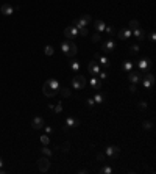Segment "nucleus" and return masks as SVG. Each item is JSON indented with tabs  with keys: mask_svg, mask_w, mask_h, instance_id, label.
I'll list each match as a JSON object with an SVG mask.
<instances>
[{
	"mask_svg": "<svg viewBox=\"0 0 156 174\" xmlns=\"http://www.w3.org/2000/svg\"><path fill=\"white\" fill-rule=\"evenodd\" d=\"M61 50H63L69 58H72V57L76 55V44H75L72 39H66V41L61 42Z\"/></svg>",
	"mask_w": 156,
	"mask_h": 174,
	"instance_id": "f257e3e1",
	"label": "nucleus"
},
{
	"mask_svg": "<svg viewBox=\"0 0 156 174\" xmlns=\"http://www.w3.org/2000/svg\"><path fill=\"white\" fill-rule=\"evenodd\" d=\"M91 22V16L89 14H84V16H81L80 19H76V20H73V27L76 28V30H80V28H86V25Z\"/></svg>",
	"mask_w": 156,
	"mask_h": 174,
	"instance_id": "f03ea898",
	"label": "nucleus"
},
{
	"mask_svg": "<svg viewBox=\"0 0 156 174\" xmlns=\"http://www.w3.org/2000/svg\"><path fill=\"white\" fill-rule=\"evenodd\" d=\"M72 86H73L75 89H83V88L86 86V80H84V77H83V76H80V74L76 72V76L72 79Z\"/></svg>",
	"mask_w": 156,
	"mask_h": 174,
	"instance_id": "7ed1b4c3",
	"label": "nucleus"
},
{
	"mask_svg": "<svg viewBox=\"0 0 156 174\" xmlns=\"http://www.w3.org/2000/svg\"><path fill=\"white\" fill-rule=\"evenodd\" d=\"M114 49H116V42H114L113 38H108L105 42L101 44V50H103V52H113Z\"/></svg>",
	"mask_w": 156,
	"mask_h": 174,
	"instance_id": "20e7f679",
	"label": "nucleus"
},
{
	"mask_svg": "<svg viewBox=\"0 0 156 174\" xmlns=\"http://www.w3.org/2000/svg\"><path fill=\"white\" fill-rule=\"evenodd\" d=\"M141 80H142L144 88H151V86H153V83H154V77H153V74H145V76H142V77H141Z\"/></svg>",
	"mask_w": 156,
	"mask_h": 174,
	"instance_id": "39448f33",
	"label": "nucleus"
},
{
	"mask_svg": "<svg viewBox=\"0 0 156 174\" xmlns=\"http://www.w3.org/2000/svg\"><path fill=\"white\" fill-rule=\"evenodd\" d=\"M38 168H39V171H42V172H45L48 168H50V162H48V157H41L39 160H38Z\"/></svg>",
	"mask_w": 156,
	"mask_h": 174,
	"instance_id": "423d86ee",
	"label": "nucleus"
},
{
	"mask_svg": "<svg viewBox=\"0 0 156 174\" xmlns=\"http://www.w3.org/2000/svg\"><path fill=\"white\" fill-rule=\"evenodd\" d=\"M44 83H45V85H47L50 89H53L55 93H58V91L61 89V86H60V82H58L56 79H48V80H47V82H44Z\"/></svg>",
	"mask_w": 156,
	"mask_h": 174,
	"instance_id": "0eeeda50",
	"label": "nucleus"
},
{
	"mask_svg": "<svg viewBox=\"0 0 156 174\" xmlns=\"http://www.w3.org/2000/svg\"><path fill=\"white\" fill-rule=\"evenodd\" d=\"M64 36H66L67 39H72V38H76V36H80V35H78V30H76L73 25H70V27H67V28L64 30Z\"/></svg>",
	"mask_w": 156,
	"mask_h": 174,
	"instance_id": "6e6552de",
	"label": "nucleus"
},
{
	"mask_svg": "<svg viewBox=\"0 0 156 174\" xmlns=\"http://www.w3.org/2000/svg\"><path fill=\"white\" fill-rule=\"evenodd\" d=\"M31 126H33V129L39 130V129H42V127L45 126V122H44V119H42V118L36 116V118H33V119H31Z\"/></svg>",
	"mask_w": 156,
	"mask_h": 174,
	"instance_id": "1a4fd4ad",
	"label": "nucleus"
},
{
	"mask_svg": "<svg viewBox=\"0 0 156 174\" xmlns=\"http://www.w3.org/2000/svg\"><path fill=\"white\" fill-rule=\"evenodd\" d=\"M89 74L91 76H98V72H100V64L97 61H91L89 63Z\"/></svg>",
	"mask_w": 156,
	"mask_h": 174,
	"instance_id": "9d476101",
	"label": "nucleus"
},
{
	"mask_svg": "<svg viewBox=\"0 0 156 174\" xmlns=\"http://www.w3.org/2000/svg\"><path fill=\"white\" fill-rule=\"evenodd\" d=\"M131 36H134L136 39L142 41V39H145V32H144V30H142L141 27H138V28L131 30Z\"/></svg>",
	"mask_w": 156,
	"mask_h": 174,
	"instance_id": "9b49d317",
	"label": "nucleus"
},
{
	"mask_svg": "<svg viewBox=\"0 0 156 174\" xmlns=\"http://www.w3.org/2000/svg\"><path fill=\"white\" fill-rule=\"evenodd\" d=\"M0 13L5 14V16H11V14L14 13V8H13L10 3H3V5H2V8H0Z\"/></svg>",
	"mask_w": 156,
	"mask_h": 174,
	"instance_id": "f8f14e48",
	"label": "nucleus"
},
{
	"mask_svg": "<svg viewBox=\"0 0 156 174\" xmlns=\"http://www.w3.org/2000/svg\"><path fill=\"white\" fill-rule=\"evenodd\" d=\"M119 152H120V149H119L117 146H109V147H106V155H108V157H117Z\"/></svg>",
	"mask_w": 156,
	"mask_h": 174,
	"instance_id": "ddd939ff",
	"label": "nucleus"
},
{
	"mask_svg": "<svg viewBox=\"0 0 156 174\" xmlns=\"http://www.w3.org/2000/svg\"><path fill=\"white\" fill-rule=\"evenodd\" d=\"M141 74L142 72H138V71H134V72H129L128 74V79H129V82H133V83H138L139 80H141Z\"/></svg>",
	"mask_w": 156,
	"mask_h": 174,
	"instance_id": "4468645a",
	"label": "nucleus"
},
{
	"mask_svg": "<svg viewBox=\"0 0 156 174\" xmlns=\"http://www.w3.org/2000/svg\"><path fill=\"white\" fill-rule=\"evenodd\" d=\"M95 60L101 64V66H105V67H108L109 66V60L105 57V55H100V54H95Z\"/></svg>",
	"mask_w": 156,
	"mask_h": 174,
	"instance_id": "2eb2a0df",
	"label": "nucleus"
},
{
	"mask_svg": "<svg viewBox=\"0 0 156 174\" xmlns=\"http://www.w3.org/2000/svg\"><path fill=\"white\" fill-rule=\"evenodd\" d=\"M117 36L122 38V39H128V38H131V30H129L128 27H126V28H122V30L117 33Z\"/></svg>",
	"mask_w": 156,
	"mask_h": 174,
	"instance_id": "dca6fc26",
	"label": "nucleus"
},
{
	"mask_svg": "<svg viewBox=\"0 0 156 174\" xmlns=\"http://www.w3.org/2000/svg\"><path fill=\"white\" fill-rule=\"evenodd\" d=\"M91 86H92L94 89H97V91L101 88V82L97 79V76H92V79H91Z\"/></svg>",
	"mask_w": 156,
	"mask_h": 174,
	"instance_id": "f3484780",
	"label": "nucleus"
},
{
	"mask_svg": "<svg viewBox=\"0 0 156 174\" xmlns=\"http://www.w3.org/2000/svg\"><path fill=\"white\" fill-rule=\"evenodd\" d=\"M150 66H151L150 60H141V61H139V69H141V72L147 71V69H148Z\"/></svg>",
	"mask_w": 156,
	"mask_h": 174,
	"instance_id": "a211bd4d",
	"label": "nucleus"
},
{
	"mask_svg": "<svg viewBox=\"0 0 156 174\" xmlns=\"http://www.w3.org/2000/svg\"><path fill=\"white\" fill-rule=\"evenodd\" d=\"M78 124H80V121L73 119L72 116H69V118L66 119V126H67V127H75V126H78Z\"/></svg>",
	"mask_w": 156,
	"mask_h": 174,
	"instance_id": "6ab92c4d",
	"label": "nucleus"
},
{
	"mask_svg": "<svg viewBox=\"0 0 156 174\" xmlns=\"http://www.w3.org/2000/svg\"><path fill=\"white\" fill-rule=\"evenodd\" d=\"M42 93H44L45 96H48V97H53V96L56 94V93H55L53 89H50V88H48V86H47L45 83H44V86H42Z\"/></svg>",
	"mask_w": 156,
	"mask_h": 174,
	"instance_id": "aec40b11",
	"label": "nucleus"
},
{
	"mask_svg": "<svg viewBox=\"0 0 156 174\" xmlns=\"http://www.w3.org/2000/svg\"><path fill=\"white\" fill-rule=\"evenodd\" d=\"M122 67H123V71H126V72H131L133 67H134V63H131V61H125Z\"/></svg>",
	"mask_w": 156,
	"mask_h": 174,
	"instance_id": "412c9836",
	"label": "nucleus"
},
{
	"mask_svg": "<svg viewBox=\"0 0 156 174\" xmlns=\"http://www.w3.org/2000/svg\"><path fill=\"white\" fill-rule=\"evenodd\" d=\"M105 22H101V20H95V30L98 32H105Z\"/></svg>",
	"mask_w": 156,
	"mask_h": 174,
	"instance_id": "4be33fe9",
	"label": "nucleus"
},
{
	"mask_svg": "<svg viewBox=\"0 0 156 174\" xmlns=\"http://www.w3.org/2000/svg\"><path fill=\"white\" fill-rule=\"evenodd\" d=\"M103 101H105V96H103V94L97 93V94L94 96V102H95V104H101Z\"/></svg>",
	"mask_w": 156,
	"mask_h": 174,
	"instance_id": "5701e85b",
	"label": "nucleus"
},
{
	"mask_svg": "<svg viewBox=\"0 0 156 174\" xmlns=\"http://www.w3.org/2000/svg\"><path fill=\"white\" fill-rule=\"evenodd\" d=\"M138 27H141V25H139V20H129V24H128V28H129V30H134V28H138Z\"/></svg>",
	"mask_w": 156,
	"mask_h": 174,
	"instance_id": "b1692460",
	"label": "nucleus"
},
{
	"mask_svg": "<svg viewBox=\"0 0 156 174\" xmlns=\"http://www.w3.org/2000/svg\"><path fill=\"white\" fill-rule=\"evenodd\" d=\"M138 52H139V46H138V44L129 46V54H131V55H136Z\"/></svg>",
	"mask_w": 156,
	"mask_h": 174,
	"instance_id": "393cba45",
	"label": "nucleus"
},
{
	"mask_svg": "<svg viewBox=\"0 0 156 174\" xmlns=\"http://www.w3.org/2000/svg\"><path fill=\"white\" fill-rule=\"evenodd\" d=\"M70 67H72V71H75V72H78V71H80V63H78V61H70Z\"/></svg>",
	"mask_w": 156,
	"mask_h": 174,
	"instance_id": "a878e982",
	"label": "nucleus"
},
{
	"mask_svg": "<svg viewBox=\"0 0 156 174\" xmlns=\"http://www.w3.org/2000/svg\"><path fill=\"white\" fill-rule=\"evenodd\" d=\"M41 143H42V144H44V146H47V144H48V143H50V138H48V135H47V133H45V135H42V137H41Z\"/></svg>",
	"mask_w": 156,
	"mask_h": 174,
	"instance_id": "bb28decb",
	"label": "nucleus"
},
{
	"mask_svg": "<svg viewBox=\"0 0 156 174\" xmlns=\"http://www.w3.org/2000/svg\"><path fill=\"white\" fill-rule=\"evenodd\" d=\"M41 151H42V154H44L45 157H50V155H51V151H50L48 147H45V146H44V147L41 149Z\"/></svg>",
	"mask_w": 156,
	"mask_h": 174,
	"instance_id": "cd10ccee",
	"label": "nucleus"
},
{
	"mask_svg": "<svg viewBox=\"0 0 156 174\" xmlns=\"http://www.w3.org/2000/svg\"><path fill=\"white\" fill-rule=\"evenodd\" d=\"M44 50H45V55H51V54H53V47H51V46H45Z\"/></svg>",
	"mask_w": 156,
	"mask_h": 174,
	"instance_id": "c85d7f7f",
	"label": "nucleus"
},
{
	"mask_svg": "<svg viewBox=\"0 0 156 174\" xmlns=\"http://www.w3.org/2000/svg\"><path fill=\"white\" fill-rule=\"evenodd\" d=\"M105 32H106V33L109 35V38H111V36H113V35L116 33V30H114L113 27H105Z\"/></svg>",
	"mask_w": 156,
	"mask_h": 174,
	"instance_id": "c756f323",
	"label": "nucleus"
},
{
	"mask_svg": "<svg viewBox=\"0 0 156 174\" xmlns=\"http://www.w3.org/2000/svg\"><path fill=\"white\" fill-rule=\"evenodd\" d=\"M100 41H101V35L100 33H95L92 36V42H100Z\"/></svg>",
	"mask_w": 156,
	"mask_h": 174,
	"instance_id": "7c9ffc66",
	"label": "nucleus"
},
{
	"mask_svg": "<svg viewBox=\"0 0 156 174\" xmlns=\"http://www.w3.org/2000/svg\"><path fill=\"white\" fill-rule=\"evenodd\" d=\"M100 172H105V174H111V172H113V169H111L109 166H103V168L100 169Z\"/></svg>",
	"mask_w": 156,
	"mask_h": 174,
	"instance_id": "2f4dec72",
	"label": "nucleus"
},
{
	"mask_svg": "<svg viewBox=\"0 0 156 174\" xmlns=\"http://www.w3.org/2000/svg\"><path fill=\"white\" fill-rule=\"evenodd\" d=\"M88 28H80V30H78V35H80V36H88Z\"/></svg>",
	"mask_w": 156,
	"mask_h": 174,
	"instance_id": "473e14b6",
	"label": "nucleus"
},
{
	"mask_svg": "<svg viewBox=\"0 0 156 174\" xmlns=\"http://www.w3.org/2000/svg\"><path fill=\"white\" fill-rule=\"evenodd\" d=\"M42 129H44V130H45V133H47V135H50V133H51V132H53V129H51V127H50V126H44V127H42Z\"/></svg>",
	"mask_w": 156,
	"mask_h": 174,
	"instance_id": "72a5a7b5",
	"label": "nucleus"
},
{
	"mask_svg": "<svg viewBox=\"0 0 156 174\" xmlns=\"http://www.w3.org/2000/svg\"><path fill=\"white\" fill-rule=\"evenodd\" d=\"M51 108H53L56 113H61V111H63V105H61V104H58L56 107H51Z\"/></svg>",
	"mask_w": 156,
	"mask_h": 174,
	"instance_id": "f704fd0d",
	"label": "nucleus"
},
{
	"mask_svg": "<svg viewBox=\"0 0 156 174\" xmlns=\"http://www.w3.org/2000/svg\"><path fill=\"white\" fill-rule=\"evenodd\" d=\"M144 129H145V130H150V129H151V122H150V121H145V122H144Z\"/></svg>",
	"mask_w": 156,
	"mask_h": 174,
	"instance_id": "c9c22d12",
	"label": "nucleus"
},
{
	"mask_svg": "<svg viewBox=\"0 0 156 174\" xmlns=\"http://www.w3.org/2000/svg\"><path fill=\"white\" fill-rule=\"evenodd\" d=\"M98 77H100V79H106V72H101V71H100V72H98Z\"/></svg>",
	"mask_w": 156,
	"mask_h": 174,
	"instance_id": "e433bc0d",
	"label": "nucleus"
},
{
	"mask_svg": "<svg viewBox=\"0 0 156 174\" xmlns=\"http://www.w3.org/2000/svg\"><path fill=\"white\" fill-rule=\"evenodd\" d=\"M94 104H95V102H94V99H88V105H89V107H92Z\"/></svg>",
	"mask_w": 156,
	"mask_h": 174,
	"instance_id": "4c0bfd02",
	"label": "nucleus"
},
{
	"mask_svg": "<svg viewBox=\"0 0 156 174\" xmlns=\"http://www.w3.org/2000/svg\"><path fill=\"white\" fill-rule=\"evenodd\" d=\"M129 91H131V93H134V91H136V83H134V85H131V86H129Z\"/></svg>",
	"mask_w": 156,
	"mask_h": 174,
	"instance_id": "58836bf2",
	"label": "nucleus"
},
{
	"mask_svg": "<svg viewBox=\"0 0 156 174\" xmlns=\"http://www.w3.org/2000/svg\"><path fill=\"white\" fill-rule=\"evenodd\" d=\"M3 165H5V163H3V160H2V157H0V169H3Z\"/></svg>",
	"mask_w": 156,
	"mask_h": 174,
	"instance_id": "ea45409f",
	"label": "nucleus"
}]
</instances>
